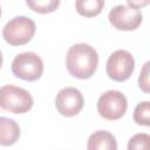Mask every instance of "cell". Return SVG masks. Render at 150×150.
<instances>
[{
    "mask_svg": "<svg viewBox=\"0 0 150 150\" xmlns=\"http://www.w3.org/2000/svg\"><path fill=\"white\" fill-rule=\"evenodd\" d=\"M150 4V0H146V1H132V0H128L127 1V5L128 6H131V7H135V8H138L141 6H144V5H148Z\"/></svg>",
    "mask_w": 150,
    "mask_h": 150,
    "instance_id": "16",
    "label": "cell"
},
{
    "mask_svg": "<svg viewBox=\"0 0 150 150\" xmlns=\"http://www.w3.org/2000/svg\"><path fill=\"white\" fill-rule=\"evenodd\" d=\"M107 74L108 76L117 82H122L128 80L134 69H135V60L134 56L124 49L115 50L107 61Z\"/></svg>",
    "mask_w": 150,
    "mask_h": 150,
    "instance_id": "6",
    "label": "cell"
},
{
    "mask_svg": "<svg viewBox=\"0 0 150 150\" xmlns=\"http://www.w3.org/2000/svg\"><path fill=\"white\" fill-rule=\"evenodd\" d=\"M127 108V97L118 90H108L103 93L97 101V111L100 116L109 121L121 118L125 114Z\"/></svg>",
    "mask_w": 150,
    "mask_h": 150,
    "instance_id": "5",
    "label": "cell"
},
{
    "mask_svg": "<svg viewBox=\"0 0 150 150\" xmlns=\"http://www.w3.org/2000/svg\"><path fill=\"white\" fill-rule=\"evenodd\" d=\"M142 12L128 5L115 6L108 15L109 22L120 30H134L142 22Z\"/></svg>",
    "mask_w": 150,
    "mask_h": 150,
    "instance_id": "7",
    "label": "cell"
},
{
    "mask_svg": "<svg viewBox=\"0 0 150 150\" xmlns=\"http://www.w3.org/2000/svg\"><path fill=\"white\" fill-rule=\"evenodd\" d=\"M0 105L9 112L23 114L33 107V97L26 89L7 84L0 89Z\"/></svg>",
    "mask_w": 150,
    "mask_h": 150,
    "instance_id": "3",
    "label": "cell"
},
{
    "mask_svg": "<svg viewBox=\"0 0 150 150\" xmlns=\"http://www.w3.org/2000/svg\"><path fill=\"white\" fill-rule=\"evenodd\" d=\"M76 11L80 15L91 18L101 13L104 7L103 0H77L75 2Z\"/></svg>",
    "mask_w": 150,
    "mask_h": 150,
    "instance_id": "11",
    "label": "cell"
},
{
    "mask_svg": "<svg viewBox=\"0 0 150 150\" xmlns=\"http://www.w3.org/2000/svg\"><path fill=\"white\" fill-rule=\"evenodd\" d=\"M12 73L25 81H36L43 73L41 57L33 52L18 54L12 62Z\"/></svg>",
    "mask_w": 150,
    "mask_h": 150,
    "instance_id": "4",
    "label": "cell"
},
{
    "mask_svg": "<svg viewBox=\"0 0 150 150\" xmlns=\"http://www.w3.org/2000/svg\"><path fill=\"white\" fill-rule=\"evenodd\" d=\"M0 128H1V145H12L14 144L20 136V128L18 123L7 117H0Z\"/></svg>",
    "mask_w": 150,
    "mask_h": 150,
    "instance_id": "10",
    "label": "cell"
},
{
    "mask_svg": "<svg viewBox=\"0 0 150 150\" xmlns=\"http://www.w3.org/2000/svg\"><path fill=\"white\" fill-rule=\"evenodd\" d=\"M128 150H150V135L145 132L134 135L128 142Z\"/></svg>",
    "mask_w": 150,
    "mask_h": 150,
    "instance_id": "14",
    "label": "cell"
},
{
    "mask_svg": "<svg viewBox=\"0 0 150 150\" xmlns=\"http://www.w3.org/2000/svg\"><path fill=\"white\" fill-rule=\"evenodd\" d=\"M97 63V52L88 43H76L68 49L66 66L74 77L89 79L96 71Z\"/></svg>",
    "mask_w": 150,
    "mask_h": 150,
    "instance_id": "1",
    "label": "cell"
},
{
    "mask_svg": "<svg viewBox=\"0 0 150 150\" xmlns=\"http://www.w3.org/2000/svg\"><path fill=\"white\" fill-rule=\"evenodd\" d=\"M84 104L81 91L74 87H66L61 89L55 97V107L57 111L66 117L77 115Z\"/></svg>",
    "mask_w": 150,
    "mask_h": 150,
    "instance_id": "8",
    "label": "cell"
},
{
    "mask_svg": "<svg viewBox=\"0 0 150 150\" xmlns=\"http://www.w3.org/2000/svg\"><path fill=\"white\" fill-rule=\"evenodd\" d=\"M26 4L33 11L45 14V13L54 12L59 7L60 1L59 0H27Z\"/></svg>",
    "mask_w": 150,
    "mask_h": 150,
    "instance_id": "13",
    "label": "cell"
},
{
    "mask_svg": "<svg viewBox=\"0 0 150 150\" xmlns=\"http://www.w3.org/2000/svg\"><path fill=\"white\" fill-rule=\"evenodd\" d=\"M134 121L137 124L150 127V101L139 102L135 107Z\"/></svg>",
    "mask_w": 150,
    "mask_h": 150,
    "instance_id": "12",
    "label": "cell"
},
{
    "mask_svg": "<svg viewBox=\"0 0 150 150\" xmlns=\"http://www.w3.org/2000/svg\"><path fill=\"white\" fill-rule=\"evenodd\" d=\"M138 86L142 91L150 94V61L145 62L138 76Z\"/></svg>",
    "mask_w": 150,
    "mask_h": 150,
    "instance_id": "15",
    "label": "cell"
},
{
    "mask_svg": "<svg viewBox=\"0 0 150 150\" xmlns=\"http://www.w3.org/2000/svg\"><path fill=\"white\" fill-rule=\"evenodd\" d=\"M35 29V22L30 18L20 15L11 19L4 26L2 36L12 46H22L32 40Z\"/></svg>",
    "mask_w": 150,
    "mask_h": 150,
    "instance_id": "2",
    "label": "cell"
},
{
    "mask_svg": "<svg viewBox=\"0 0 150 150\" xmlns=\"http://www.w3.org/2000/svg\"><path fill=\"white\" fill-rule=\"evenodd\" d=\"M87 150H117V143L112 134L98 130L89 136Z\"/></svg>",
    "mask_w": 150,
    "mask_h": 150,
    "instance_id": "9",
    "label": "cell"
}]
</instances>
